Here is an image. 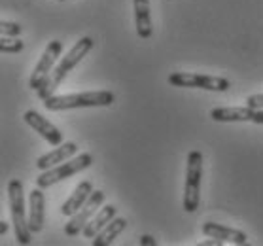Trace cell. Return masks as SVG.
Listing matches in <instances>:
<instances>
[{"label": "cell", "mask_w": 263, "mask_h": 246, "mask_svg": "<svg viewBox=\"0 0 263 246\" xmlns=\"http://www.w3.org/2000/svg\"><path fill=\"white\" fill-rule=\"evenodd\" d=\"M93 46H95V42H93V38H91V36L80 38L78 42L68 49V53H66L65 57H63V59L55 65V68L51 70V74L48 76V80L42 84V87L36 91L38 99L46 101V99H49L51 95H55L57 87L65 82L66 76L72 72V68H76V66L82 63V59H84L85 55L93 49Z\"/></svg>", "instance_id": "1"}, {"label": "cell", "mask_w": 263, "mask_h": 246, "mask_svg": "<svg viewBox=\"0 0 263 246\" xmlns=\"http://www.w3.org/2000/svg\"><path fill=\"white\" fill-rule=\"evenodd\" d=\"M116 95L112 91H85V93H72V95H51L44 101V106L49 112L72 108H97V106H112Z\"/></svg>", "instance_id": "2"}, {"label": "cell", "mask_w": 263, "mask_h": 246, "mask_svg": "<svg viewBox=\"0 0 263 246\" xmlns=\"http://www.w3.org/2000/svg\"><path fill=\"white\" fill-rule=\"evenodd\" d=\"M8 203H10V214H12V225L15 231V239L19 244H30L32 231L27 220V209H25V192L23 182L12 178L8 182Z\"/></svg>", "instance_id": "3"}, {"label": "cell", "mask_w": 263, "mask_h": 246, "mask_svg": "<svg viewBox=\"0 0 263 246\" xmlns=\"http://www.w3.org/2000/svg\"><path fill=\"white\" fill-rule=\"evenodd\" d=\"M201 180H203V154L199 150H192L187 154V167H185V184H184V210L197 212L201 204Z\"/></svg>", "instance_id": "4"}, {"label": "cell", "mask_w": 263, "mask_h": 246, "mask_svg": "<svg viewBox=\"0 0 263 246\" xmlns=\"http://www.w3.org/2000/svg\"><path fill=\"white\" fill-rule=\"evenodd\" d=\"M93 163V156L91 154H80L78 157L74 159H68V161L61 163L57 167H51L48 171H42V174L36 178V186L46 190V187L53 186L57 182H63L65 178H70L74 174L82 173L87 167H91Z\"/></svg>", "instance_id": "5"}, {"label": "cell", "mask_w": 263, "mask_h": 246, "mask_svg": "<svg viewBox=\"0 0 263 246\" xmlns=\"http://www.w3.org/2000/svg\"><path fill=\"white\" fill-rule=\"evenodd\" d=\"M168 84L173 87H192V89H206V91H228L231 82L221 76H206L199 72H173L168 76Z\"/></svg>", "instance_id": "6"}, {"label": "cell", "mask_w": 263, "mask_h": 246, "mask_svg": "<svg viewBox=\"0 0 263 246\" xmlns=\"http://www.w3.org/2000/svg\"><path fill=\"white\" fill-rule=\"evenodd\" d=\"M61 53H63V42H61V40H51V42L48 44V48L44 49L40 61L36 63L32 74H30V78H29L30 89L38 91L42 87V84L48 80V76L51 74L55 65H57V57H59Z\"/></svg>", "instance_id": "7"}, {"label": "cell", "mask_w": 263, "mask_h": 246, "mask_svg": "<svg viewBox=\"0 0 263 246\" xmlns=\"http://www.w3.org/2000/svg\"><path fill=\"white\" fill-rule=\"evenodd\" d=\"M102 203H104V192L97 190V192L91 193V197L87 199V203H85L84 206L74 214V216H70V222L65 225L66 237H76V235L84 233L85 225H87L91 218L99 212V209L102 206Z\"/></svg>", "instance_id": "8"}, {"label": "cell", "mask_w": 263, "mask_h": 246, "mask_svg": "<svg viewBox=\"0 0 263 246\" xmlns=\"http://www.w3.org/2000/svg\"><path fill=\"white\" fill-rule=\"evenodd\" d=\"M23 120L27 125L32 127V129H34L44 140H48L51 146L63 144V133H61L48 118H44L42 114H38L36 110H27L23 114Z\"/></svg>", "instance_id": "9"}, {"label": "cell", "mask_w": 263, "mask_h": 246, "mask_svg": "<svg viewBox=\"0 0 263 246\" xmlns=\"http://www.w3.org/2000/svg\"><path fill=\"white\" fill-rule=\"evenodd\" d=\"M203 233L206 237H214V239L221 240V242H229V244H248V235L240 229L228 228V225H221V223L206 222L203 223Z\"/></svg>", "instance_id": "10"}, {"label": "cell", "mask_w": 263, "mask_h": 246, "mask_svg": "<svg viewBox=\"0 0 263 246\" xmlns=\"http://www.w3.org/2000/svg\"><path fill=\"white\" fill-rule=\"evenodd\" d=\"M76 152H78V144L76 142H63V144H59L55 150L49 152V154L38 157L36 159V168L38 171H48L51 167H57L61 163L68 161Z\"/></svg>", "instance_id": "11"}, {"label": "cell", "mask_w": 263, "mask_h": 246, "mask_svg": "<svg viewBox=\"0 0 263 246\" xmlns=\"http://www.w3.org/2000/svg\"><path fill=\"white\" fill-rule=\"evenodd\" d=\"M44 193L42 187L34 186L29 193V228L32 233H40L44 229V216H46V210H44Z\"/></svg>", "instance_id": "12"}, {"label": "cell", "mask_w": 263, "mask_h": 246, "mask_svg": "<svg viewBox=\"0 0 263 246\" xmlns=\"http://www.w3.org/2000/svg\"><path fill=\"white\" fill-rule=\"evenodd\" d=\"M93 192H95V190H93V184H91L89 180L80 182L78 186L74 187V192L70 193V197L63 203V206H61V214H63V216H74V214L87 203V199L91 197V193Z\"/></svg>", "instance_id": "13"}, {"label": "cell", "mask_w": 263, "mask_h": 246, "mask_svg": "<svg viewBox=\"0 0 263 246\" xmlns=\"http://www.w3.org/2000/svg\"><path fill=\"white\" fill-rule=\"evenodd\" d=\"M135 8V25H137V34L142 40H148L152 36V15H149V0H133Z\"/></svg>", "instance_id": "14"}, {"label": "cell", "mask_w": 263, "mask_h": 246, "mask_svg": "<svg viewBox=\"0 0 263 246\" xmlns=\"http://www.w3.org/2000/svg\"><path fill=\"white\" fill-rule=\"evenodd\" d=\"M210 118L214 121H221V123H233V121H252L254 118V110L248 106H221V108H214L210 112Z\"/></svg>", "instance_id": "15"}, {"label": "cell", "mask_w": 263, "mask_h": 246, "mask_svg": "<svg viewBox=\"0 0 263 246\" xmlns=\"http://www.w3.org/2000/svg\"><path fill=\"white\" fill-rule=\"evenodd\" d=\"M114 218H116V206H114V204H106V206H102L95 216L91 218L89 223L85 225L84 237H85V239H95V235L106 228L108 223L112 222Z\"/></svg>", "instance_id": "16"}, {"label": "cell", "mask_w": 263, "mask_h": 246, "mask_svg": "<svg viewBox=\"0 0 263 246\" xmlns=\"http://www.w3.org/2000/svg\"><path fill=\"white\" fill-rule=\"evenodd\" d=\"M125 228H127V220H125V218H114L112 222L108 223L106 228L95 235V239L91 240V244H93V246H108V244H112L116 237L125 231Z\"/></svg>", "instance_id": "17"}, {"label": "cell", "mask_w": 263, "mask_h": 246, "mask_svg": "<svg viewBox=\"0 0 263 246\" xmlns=\"http://www.w3.org/2000/svg\"><path fill=\"white\" fill-rule=\"evenodd\" d=\"M25 42L17 36H2L0 38V51L2 53H21Z\"/></svg>", "instance_id": "18"}, {"label": "cell", "mask_w": 263, "mask_h": 246, "mask_svg": "<svg viewBox=\"0 0 263 246\" xmlns=\"http://www.w3.org/2000/svg\"><path fill=\"white\" fill-rule=\"evenodd\" d=\"M0 30L2 36H19L23 32V27L15 21H0Z\"/></svg>", "instance_id": "19"}, {"label": "cell", "mask_w": 263, "mask_h": 246, "mask_svg": "<svg viewBox=\"0 0 263 246\" xmlns=\"http://www.w3.org/2000/svg\"><path fill=\"white\" fill-rule=\"evenodd\" d=\"M246 106L252 110H263V93L246 97Z\"/></svg>", "instance_id": "20"}, {"label": "cell", "mask_w": 263, "mask_h": 246, "mask_svg": "<svg viewBox=\"0 0 263 246\" xmlns=\"http://www.w3.org/2000/svg\"><path fill=\"white\" fill-rule=\"evenodd\" d=\"M138 242H140V244H144V246H156V244H157V240L154 239L152 235H142Z\"/></svg>", "instance_id": "21"}, {"label": "cell", "mask_w": 263, "mask_h": 246, "mask_svg": "<svg viewBox=\"0 0 263 246\" xmlns=\"http://www.w3.org/2000/svg\"><path fill=\"white\" fill-rule=\"evenodd\" d=\"M254 123L257 125H263V110H254V118H252Z\"/></svg>", "instance_id": "22"}, {"label": "cell", "mask_w": 263, "mask_h": 246, "mask_svg": "<svg viewBox=\"0 0 263 246\" xmlns=\"http://www.w3.org/2000/svg\"><path fill=\"white\" fill-rule=\"evenodd\" d=\"M221 244H223V242L214 239V237H210V240H203V242H201V246H221Z\"/></svg>", "instance_id": "23"}, {"label": "cell", "mask_w": 263, "mask_h": 246, "mask_svg": "<svg viewBox=\"0 0 263 246\" xmlns=\"http://www.w3.org/2000/svg\"><path fill=\"white\" fill-rule=\"evenodd\" d=\"M8 229H10V223L2 220V222H0V235H6Z\"/></svg>", "instance_id": "24"}, {"label": "cell", "mask_w": 263, "mask_h": 246, "mask_svg": "<svg viewBox=\"0 0 263 246\" xmlns=\"http://www.w3.org/2000/svg\"><path fill=\"white\" fill-rule=\"evenodd\" d=\"M59 2H65V0H59Z\"/></svg>", "instance_id": "25"}]
</instances>
